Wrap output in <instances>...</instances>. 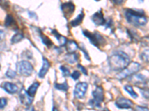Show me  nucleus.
Here are the masks:
<instances>
[{
  "label": "nucleus",
  "instance_id": "1",
  "mask_svg": "<svg viewBox=\"0 0 149 111\" xmlns=\"http://www.w3.org/2000/svg\"><path fill=\"white\" fill-rule=\"evenodd\" d=\"M108 62L113 71H122L130 64V58L125 52L119 51L110 56Z\"/></svg>",
  "mask_w": 149,
  "mask_h": 111
},
{
  "label": "nucleus",
  "instance_id": "2",
  "mask_svg": "<svg viewBox=\"0 0 149 111\" xmlns=\"http://www.w3.org/2000/svg\"><path fill=\"white\" fill-rule=\"evenodd\" d=\"M125 15L128 23L131 24L136 27L145 26L148 22V18L145 16L144 13H140L139 10H136L134 9H127Z\"/></svg>",
  "mask_w": 149,
  "mask_h": 111
},
{
  "label": "nucleus",
  "instance_id": "3",
  "mask_svg": "<svg viewBox=\"0 0 149 111\" xmlns=\"http://www.w3.org/2000/svg\"><path fill=\"white\" fill-rule=\"evenodd\" d=\"M140 66L141 65L139 63L136 62H132L125 69L122 70L119 73L117 74L116 77L119 79H123L132 76L135 73L139 71V70L140 69Z\"/></svg>",
  "mask_w": 149,
  "mask_h": 111
},
{
  "label": "nucleus",
  "instance_id": "4",
  "mask_svg": "<svg viewBox=\"0 0 149 111\" xmlns=\"http://www.w3.org/2000/svg\"><path fill=\"white\" fill-rule=\"evenodd\" d=\"M93 96V99L90 100V104L93 107L101 108V104L104 99V92L102 87L97 86L95 89L92 92Z\"/></svg>",
  "mask_w": 149,
  "mask_h": 111
},
{
  "label": "nucleus",
  "instance_id": "5",
  "mask_svg": "<svg viewBox=\"0 0 149 111\" xmlns=\"http://www.w3.org/2000/svg\"><path fill=\"white\" fill-rule=\"evenodd\" d=\"M83 34L84 35L85 37L88 38L90 43L94 46H95V47H100L102 45L104 44V37L99 33H91L89 30H83Z\"/></svg>",
  "mask_w": 149,
  "mask_h": 111
},
{
  "label": "nucleus",
  "instance_id": "6",
  "mask_svg": "<svg viewBox=\"0 0 149 111\" xmlns=\"http://www.w3.org/2000/svg\"><path fill=\"white\" fill-rule=\"evenodd\" d=\"M17 72L23 76H29L34 71L33 65L28 61H21L17 64Z\"/></svg>",
  "mask_w": 149,
  "mask_h": 111
},
{
  "label": "nucleus",
  "instance_id": "7",
  "mask_svg": "<svg viewBox=\"0 0 149 111\" xmlns=\"http://www.w3.org/2000/svg\"><path fill=\"white\" fill-rule=\"evenodd\" d=\"M87 88H88V84L86 82H78L74 87V92H73L74 96L79 99H83L86 94Z\"/></svg>",
  "mask_w": 149,
  "mask_h": 111
},
{
  "label": "nucleus",
  "instance_id": "8",
  "mask_svg": "<svg viewBox=\"0 0 149 111\" xmlns=\"http://www.w3.org/2000/svg\"><path fill=\"white\" fill-rule=\"evenodd\" d=\"M116 106L119 109H130L134 105L130 99L125 97H120L116 101Z\"/></svg>",
  "mask_w": 149,
  "mask_h": 111
},
{
  "label": "nucleus",
  "instance_id": "9",
  "mask_svg": "<svg viewBox=\"0 0 149 111\" xmlns=\"http://www.w3.org/2000/svg\"><path fill=\"white\" fill-rule=\"evenodd\" d=\"M91 19L95 25H104L105 19L102 9H100L98 11L93 14L91 17Z\"/></svg>",
  "mask_w": 149,
  "mask_h": 111
},
{
  "label": "nucleus",
  "instance_id": "10",
  "mask_svg": "<svg viewBox=\"0 0 149 111\" xmlns=\"http://www.w3.org/2000/svg\"><path fill=\"white\" fill-rule=\"evenodd\" d=\"M75 6L72 2H66V3L62 4L61 5V10L63 11V14L65 17H70L73 12L74 11Z\"/></svg>",
  "mask_w": 149,
  "mask_h": 111
},
{
  "label": "nucleus",
  "instance_id": "11",
  "mask_svg": "<svg viewBox=\"0 0 149 111\" xmlns=\"http://www.w3.org/2000/svg\"><path fill=\"white\" fill-rule=\"evenodd\" d=\"M1 88L10 94H14L19 90L17 84L11 82H3L1 84Z\"/></svg>",
  "mask_w": 149,
  "mask_h": 111
},
{
  "label": "nucleus",
  "instance_id": "12",
  "mask_svg": "<svg viewBox=\"0 0 149 111\" xmlns=\"http://www.w3.org/2000/svg\"><path fill=\"white\" fill-rule=\"evenodd\" d=\"M50 66H51V64L49 62L48 59L45 57H42V65L41 69L40 70L39 73H38V76L40 79H43L45 77V76L47 73L48 71L50 68Z\"/></svg>",
  "mask_w": 149,
  "mask_h": 111
},
{
  "label": "nucleus",
  "instance_id": "13",
  "mask_svg": "<svg viewBox=\"0 0 149 111\" xmlns=\"http://www.w3.org/2000/svg\"><path fill=\"white\" fill-rule=\"evenodd\" d=\"M19 99L22 104H25L26 106H29L31 104L33 101V98L30 97L27 93L26 90L22 89L19 92Z\"/></svg>",
  "mask_w": 149,
  "mask_h": 111
},
{
  "label": "nucleus",
  "instance_id": "14",
  "mask_svg": "<svg viewBox=\"0 0 149 111\" xmlns=\"http://www.w3.org/2000/svg\"><path fill=\"white\" fill-rule=\"evenodd\" d=\"M130 81L135 84H146L147 78L142 74H135L130 78Z\"/></svg>",
  "mask_w": 149,
  "mask_h": 111
},
{
  "label": "nucleus",
  "instance_id": "15",
  "mask_svg": "<svg viewBox=\"0 0 149 111\" xmlns=\"http://www.w3.org/2000/svg\"><path fill=\"white\" fill-rule=\"evenodd\" d=\"M52 34L55 36V38L57 39V40L58 41V43L61 46H65L67 43V39L66 37L63 36L61 35L59 33L55 30H52Z\"/></svg>",
  "mask_w": 149,
  "mask_h": 111
},
{
  "label": "nucleus",
  "instance_id": "16",
  "mask_svg": "<svg viewBox=\"0 0 149 111\" xmlns=\"http://www.w3.org/2000/svg\"><path fill=\"white\" fill-rule=\"evenodd\" d=\"M66 50L70 53H73L78 50V45L77 42L74 40H69L67 41V43L66 45Z\"/></svg>",
  "mask_w": 149,
  "mask_h": 111
},
{
  "label": "nucleus",
  "instance_id": "17",
  "mask_svg": "<svg viewBox=\"0 0 149 111\" xmlns=\"http://www.w3.org/2000/svg\"><path fill=\"white\" fill-rule=\"evenodd\" d=\"M40 87V82H35L34 83H33L28 88V90H26L27 93L29 94V96L31 98H34V95L36 94V92H37V89Z\"/></svg>",
  "mask_w": 149,
  "mask_h": 111
},
{
  "label": "nucleus",
  "instance_id": "18",
  "mask_svg": "<svg viewBox=\"0 0 149 111\" xmlns=\"http://www.w3.org/2000/svg\"><path fill=\"white\" fill-rule=\"evenodd\" d=\"M78 59H79V55L78 53H68L65 56V60L68 63H70V64L76 63L78 61Z\"/></svg>",
  "mask_w": 149,
  "mask_h": 111
},
{
  "label": "nucleus",
  "instance_id": "19",
  "mask_svg": "<svg viewBox=\"0 0 149 111\" xmlns=\"http://www.w3.org/2000/svg\"><path fill=\"white\" fill-rule=\"evenodd\" d=\"M84 18V14L83 11H82L81 14H79L78 16H77L76 18L71 21L70 25H71L72 27H77V26H78L79 25L81 24Z\"/></svg>",
  "mask_w": 149,
  "mask_h": 111
},
{
  "label": "nucleus",
  "instance_id": "20",
  "mask_svg": "<svg viewBox=\"0 0 149 111\" xmlns=\"http://www.w3.org/2000/svg\"><path fill=\"white\" fill-rule=\"evenodd\" d=\"M40 39L41 40H42V43H43L46 46H47L48 47H51V46L53 45L51 39H49V38H48V37L46 36V35H44V34H42L41 31H40Z\"/></svg>",
  "mask_w": 149,
  "mask_h": 111
},
{
  "label": "nucleus",
  "instance_id": "21",
  "mask_svg": "<svg viewBox=\"0 0 149 111\" xmlns=\"http://www.w3.org/2000/svg\"><path fill=\"white\" fill-rule=\"evenodd\" d=\"M54 88L58 90L63 91V92H66L69 90V85L67 84V82L62 83V84H59V83H55L54 84Z\"/></svg>",
  "mask_w": 149,
  "mask_h": 111
},
{
  "label": "nucleus",
  "instance_id": "22",
  "mask_svg": "<svg viewBox=\"0 0 149 111\" xmlns=\"http://www.w3.org/2000/svg\"><path fill=\"white\" fill-rule=\"evenodd\" d=\"M125 91L127 92H128V94H130V96H131V97H133L134 99H136V98L138 97V95L137 93L134 91V90L133 89L132 86L130 85H125Z\"/></svg>",
  "mask_w": 149,
  "mask_h": 111
},
{
  "label": "nucleus",
  "instance_id": "23",
  "mask_svg": "<svg viewBox=\"0 0 149 111\" xmlns=\"http://www.w3.org/2000/svg\"><path fill=\"white\" fill-rule=\"evenodd\" d=\"M24 39V36L22 34H20V33H17V34H14L13 36V37L11 38V42L12 44H14V43H18L20 41H22V39Z\"/></svg>",
  "mask_w": 149,
  "mask_h": 111
},
{
  "label": "nucleus",
  "instance_id": "24",
  "mask_svg": "<svg viewBox=\"0 0 149 111\" xmlns=\"http://www.w3.org/2000/svg\"><path fill=\"white\" fill-rule=\"evenodd\" d=\"M5 24L6 27H12V26L15 25L16 22L15 20H14V17L10 15H8L7 17H6Z\"/></svg>",
  "mask_w": 149,
  "mask_h": 111
},
{
  "label": "nucleus",
  "instance_id": "25",
  "mask_svg": "<svg viewBox=\"0 0 149 111\" xmlns=\"http://www.w3.org/2000/svg\"><path fill=\"white\" fill-rule=\"evenodd\" d=\"M60 70L62 71V74H63V76L64 77H66V76H69L70 75V69L66 67V66H61L60 67Z\"/></svg>",
  "mask_w": 149,
  "mask_h": 111
},
{
  "label": "nucleus",
  "instance_id": "26",
  "mask_svg": "<svg viewBox=\"0 0 149 111\" xmlns=\"http://www.w3.org/2000/svg\"><path fill=\"white\" fill-rule=\"evenodd\" d=\"M5 75H6V76H7L8 78H9V79H14V78L17 76V73L14 71H13V70L8 69L7 71V72H6V73H5Z\"/></svg>",
  "mask_w": 149,
  "mask_h": 111
},
{
  "label": "nucleus",
  "instance_id": "27",
  "mask_svg": "<svg viewBox=\"0 0 149 111\" xmlns=\"http://www.w3.org/2000/svg\"><path fill=\"white\" fill-rule=\"evenodd\" d=\"M140 57L144 62H148V50L145 51L144 52L142 53L140 55Z\"/></svg>",
  "mask_w": 149,
  "mask_h": 111
},
{
  "label": "nucleus",
  "instance_id": "28",
  "mask_svg": "<svg viewBox=\"0 0 149 111\" xmlns=\"http://www.w3.org/2000/svg\"><path fill=\"white\" fill-rule=\"evenodd\" d=\"M80 76H81V73H80L79 71H74V72L71 74V77L72 78V79H74V81L78 80V79H79Z\"/></svg>",
  "mask_w": 149,
  "mask_h": 111
},
{
  "label": "nucleus",
  "instance_id": "29",
  "mask_svg": "<svg viewBox=\"0 0 149 111\" xmlns=\"http://www.w3.org/2000/svg\"><path fill=\"white\" fill-rule=\"evenodd\" d=\"M8 100L5 98H0V109L5 108L7 105Z\"/></svg>",
  "mask_w": 149,
  "mask_h": 111
},
{
  "label": "nucleus",
  "instance_id": "30",
  "mask_svg": "<svg viewBox=\"0 0 149 111\" xmlns=\"http://www.w3.org/2000/svg\"><path fill=\"white\" fill-rule=\"evenodd\" d=\"M77 67H78V68H79L80 70H81V72H82L84 74V75H87V71H86V68H85L84 67V66H82L81 64H78V65H77Z\"/></svg>",
  "mask_w": 149,
  "mask_h": 111
},
{
  "label": "nucleus",
  "instance_id": "31",
  "mask_svg": "<svg viewBox=\"0 0 149 111\" xmlns=\"http://www.w3.org/2000/svg\"><path fill=\"white\" fill-rule=\"evenodd\" d=\"M80 49H81V51H82V52H83L84 53L85 58H86V59H87V60H89V61H90V56H89V54H88V53L86 52V51H85L84 49V48H82V47H81V48H80Z\"/></svg>",
  "mask_w": 149,
  "mask_h": 111
},
{
  "label": "nucleus",
  "instance_id": "32",
  "mask_svg": "<svg viewBox=\"0 0 149 111\" xmlns=\"http://www.w3.org/2000/svg\"><path fill=\"white\" fill-rule=\"evenodd\" d=\"M136 111H148V108H144V107L137 106L136 108Z\"/></svg>",
  "mask_w": 149,
  "mask_h": 111
},
{
  "label": "nucleus",
  "instance_id": "33",
  "mask_svg": "<svg viewBox=\"0 0 149 111\" xmlns=\"http://www.w3.org/2000/svg\"><path fill=\"white\" fill-rule=\"evenodd\" d=\"M4 37H5V33L2 30H0V41L4 39Z\"/></svg>",
  "mask_w": 149,
  "mask_h": 111
},
{
  "label": "nucleus",
  "instance_id": "34",
  "mask_svg": "<svg viewBox=\"0 0 149 111\" xmlns=\"http://www.w3.org/2000/svg\"><path fill=\"white\" fill-rule=\"evenodd\" d=\"M52 111H59V110H58V109L57 108H56V107H53Z\"/></svg>",
  "mask_w": 149,
  "mask_h": 111
}]
</instances>
